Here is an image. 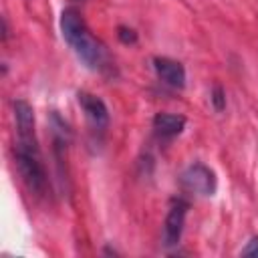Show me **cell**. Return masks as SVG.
<instances>
[{"mask_svg":"<svg viewBox=\"0 0 258 258\" xmlns=\"http://www.w3.org/2000/svg\"><path fill=\"white\" fill-rule=\"evenodd\" d=\"M212 105L216 111H224L226 109V91L222 87H214L212 89Z\"/></svg>","mask_w":258,"mask_h":258,"instance_id":"cell-8","label":"cell"},{"mask_svg":"<svg viewBox=\"0 0 258 258\" xmlns=\"http://www.w3.org/2000/svg\"><path fill=\"white\" fill-rule=\"evenodd\" d=\"M117 36L123 44H135L137 42V32L131 26H119L117 28Z\"/></svg>","mask_w":258,"mask_h":258,"instance_id":"cell-9","label":"cell"},{"mask_svg":"<svg viewBox=\"0 0 258 258\" xmlns=\"http://www.w3.org/2000/svg\"><path fill=\"white\" fill-rule=\"evenodd\" d=\"M14 125H16V143H14V161L20 173V179L36 198H46L50 191V181L46 173V165L40 153V145L36 139V123L34 109L28 101L16 99L12 103Z\"/></svg>","mask_w":258,"mask_h":258,"instance_id":"cell-1","label":"cell"},{"mask_svg":"<svg viewBox=\"0 0 258 258\" xmlns=\"http://www.w3.org/2000/svg\"><path fill=\"white\" fill-rule=\"evenodd\" d=\"M240 254H242V256H258V236L250 238V240L246 242V246L240 250Z\"/></svg>","mask_w":258,"mask_h":258,"instance_id":"cell-10","label":"cell"},{"mask_svg":"<svg viewBox=\"0 0 258 258\" xmlns=\"http://www.w3.org/2000/svg\"><path fill=\"white\" fill-rule=\"evenodd\" d=\"M77 101H79L81 111L85 113L91 135H95L97 139L101 135H105V131L109 129V109H107L105 101L93 93H87V91H79Z\"/></svg>","mask_w":258,"mask_h":258,"instance_id":"cell-4","label":"cell"},{"mask_svg":"<svg viewBox=\"0 0 258 258\" xmlns=\"http://www.w3.org/2000/svg\"><path fill=\"white\" fill-rule=\"evenodd\" d=\"M151 127H153V133L157 139L171 141L177 135H181V131L185 129V117L175 115V113H157L153 117Z\"/></svg>","mask_w":258,"mask_h":258,"instance_id":"cell-7","label":"cell"},{"mask_svg":"<svg viewBox=\"0 0 258 258\" xmlns=\"http://www.w3.org/2000/svg\"><path fill=\"white\" fill-rule=\"evenodd\" d=\"M187 210H189V204L185 200H181V198L171 200L165 222H163V246L171 248V246L179 244L183 226H185V218H187Z\"/></svg>","mask_w":258,"mask_h":258,"instance_id":"cell-5","label":"cell"},{"mask_svg":"<svg viewBox=\"0 0 258 258\" xmlns=\"http://www.w3.org/2000/svg\"><path fill=\"white\" fill-rule=\"evenodd\" d=\"M60 34L87 69L99 73L111 69V56L107 46L97 36H93L83 14L75 6H69L60 12Z\"/></svg>","mask_w":258,"mask_h":258,"instance_id":"cell-2","label":"cell"},{"mask_svg":"<svg viewBox=\"0 0 258 258\" xmlns=\"http://www.w3.org/2000/svg\"><path fill=\"white\" fill-rule=\"evenodd\" d=\"M181 187L191 194V196H202V198H212L218 189V177L212 167H208L202 161L189 163L181 175H179Z\"/></svg>","mask_w":258,"mask_h":258,"instance_id":"cell-3","label":"cell"},{"mask_svg":"<svg viewBox=\"0 0 258 258\" xmlns=\"http://www.w3.org/2000/svg\"><path fill=\"white\" fill-rule=\"evenodd\" d=\"M155 75L171 89H181L185 85V69L179 60L169 56H155L153 58Z\"/></svg>","mask_w":258,"mask_h":258,"instance_id":"cell-6","label":"cell"}]
</instances>
